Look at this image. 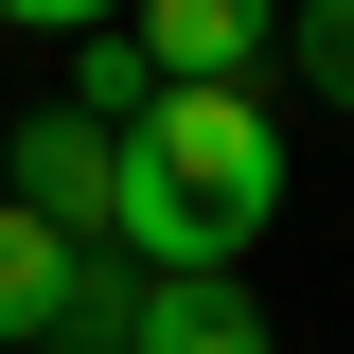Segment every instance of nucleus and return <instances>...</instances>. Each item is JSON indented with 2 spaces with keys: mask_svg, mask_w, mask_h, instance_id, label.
<instances>
[{
  "mask_svg": "<svg viewBox=\"0 0 354 354\" xmlns=\"http://www.w3.org/2000/svg\"><path fill=\"white\" fill-rule=\"evenodd\" d=\"M283 213V124L248 88H160L124 124V248L160 283H230V248Z\"/></svg>",
  "mask_w": 354,
  "mask_h": 354,
  "instance_id": "obj_1",
  "label": "nucleus"
},
{
  "mask_svg": "<svg viewBox=\"0 0 354 354\" xmlns=\"http://www.w3.org/2000/svg\"><path fill=\"white\" fill-rule=\"evenodd\" d=\"M53 337H124V266L0 195V354H53Z\"/></svg>",
  "mask_w": 354,
  "mask_h": 354,
  "instance_id": "obj_2",
  "label": "nucleus"
},
{
  "mask_svg": "<svg viewBox=\"0 0 354 354\" xmlns=\"http://www.w3.org/2000/svg\"><path fill=\"white\" fill-rule=\"evenodd\" d=\"M18 213L71 230V248H124V142L88 124V106H36L18 124Z\"/></svg>",
  "mask_w": 354,
  "mask_h": 354,
  "instance_id": "obj_3",
  "label": "nucleus"
},
{
  "mask_svg": "<svg viewBox=\"0 0 354 354\" xmlns=\"http://www.w3.org/2000/svg\"><path fill=\"white\" fill-rule=\"evenodd\" d=\"M124 36H142V71H160V88H248L266 36H283V0H142Z\"/></svg>",
  "mask_w": 354,
  "mask_h": 354,
  "instance_id": "obj_4",
  "label": "nucleus"
},
{
  "mask_svg": "<svg viewBox=\"0 0 354 354\" xmlns=\"http://www.w3.org/2000/svg\"><path fill=\"white\" fill-rule=\"evenodd\" d=\"M106 354H266V319H248V283H160V266H142Z\"/></svg>",
  "mask_w": 354,
  "mask_h": 354,
  "instance_id": "obj_5",
  "label": "nucleus"
},
{
  "mask_svg": "<svg viewBox=\"0 0 354 354\" xmlns=\"http://www.w3.org/2000/svg\"><path fill=\"white\" fill-rule=\"evenodd\" d=\"M71 106H88V124H106V142H124L142 106H160V71H142V36H88V88H71Z\"/></svg>",
  "mask_w": 354,
  "mask_h": 354,
  "instance_id": "obj_6",
  "label": "nucleus"
},
{
  "mask_svg": "<svg viewBox=\"0 0 354 354\" xmlns=\"http://www.w3.org/2000/svg\"><path fill=\"white\" fill-rule=\"evenodd\" d=\"M283 36H301V88H319V106H354V0H301Z\"/></svg>",
  "mask_w": 354,
  "mask_h": 354,
  "instance_id": "obj_7",
  "label": "nucleus"
},
{
  "mask_svg": "<svg viewBox=\"0 0 354 354\" xmlns=\"http://www.w3.org/2000/svg\"><path fill=\"white\" fill-rule=\"evenodd\" d=\"M0 18H18V36H124L142 0H0Z\"/></svg>",
  "mask_w": 354,
  "mask_h": 354,
  "instance_id": "obj_8",
  "label": "nucleus"
},
{
  "mask_svg": "<svg viewBox=\"0 0 354 354\" xmlns=\"http://www.w3.org/2000/svg\"><path fill=\"white\" fill-rule=\"evenodd\" d=\"M53 354H106V337H53Z\"/></svg>",
  "mask_w": 354,
  "mask_h": 354,
  "instance_id": "obj_9",
  "label": "nucleus"
}]
</instances>
